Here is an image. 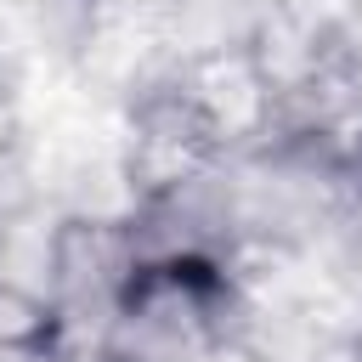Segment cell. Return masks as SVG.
Listing matches in <instances>:
<instances>
[{"label":"cell","mask_w":362,"mask_h":362,"mask_svg":"<svg viewBox=\"0 0 362 362\" xmlns=\"http://www.w3.org/2000/svg\"><path fill=\"white\" fill-rule=\"evenodd\" d=\"M175 79H181L187 102L198 107L204 130L215 136V147H221L226 158H232V153H255V147L272 136L277 90H272V79L260 74V62H255L249 45L181 57Z\"/></svg>","instance_id":"obj_1"},{"label":"cell","mask_w":362,"mask_h":362,"mask_svg":"<svg viewBox=\"0 0 362 362\" xmlns=\"http://www.w3.org/2000/svg\"><path fill=\"white\" fill-rule=\"evenodd\" d=\"M57 204H34L17 215H0V283L28 288L40 300L57 294Z\"/></svg>","instance_id":"obj_2"},{"label":"cell","mask_w":362,"mask_h":362,"mask_svg":"<svg viewBox=\"0 0 362 362\" xmlns=\"http://www.w3.org/2000/svg\"><path fill=\"white\" fill-rule=\"evenodd\" d=\"M57 339V305L0 283V351H45Z\"/></svg>","instance_id":"obj_3"},{"label":"cell","mask_w":362,"mask_h":362,"mask_svg":"<svg viewBox=\"0 0 362 362\" xmlns=\"http://www.w3.org/2000/svg\"><path fill=\"white\" fill-rule=\"evenodd\" d=\"M345 28H351V34L362 40V0H351V17H345Z\"/></svg>","instance_id":"obj_4"},{"label":"cell","mask_w":362,"mask_h":362,"mask_svg":"<svg viewBox=\"0 0 362 362\" xmlns=\"http://www.w3.org/2000/svg\"><path fill=\"white\" fill-rule=\"evenodd\" d=\"M351 209H356V221H362V175L351 181Z\"/></svg>","instance_id":"obj_5"},{"label":"cell","mask_w":362,"mask_h":362,"mask_svg":"<svg viewBox=\"0 0 362 362\" xmlns=\"http://www.w3.org/2000/svg\"><path fill=\"white\" fill-rule=\"evenodd\" d=\"M345 362H362V334H356V339L345 345Z\"/></svg>","instance_id":"obj_6"}]
</instances>
